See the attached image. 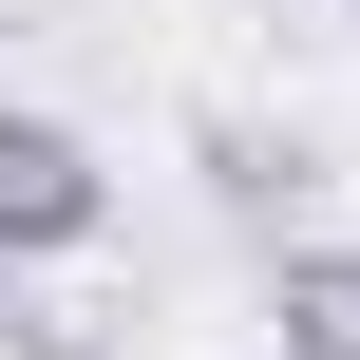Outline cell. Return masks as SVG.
I'll return each instance as SVG.
<instances>
[{
	"label": "cell",
	"mask_w": 360,
	"mask_h": 360,
	"mask_svg": "<svg viewBox=\"0 0 360 360\" xmlns=\"http://www.w3.org/2000/svg\"><path fill=\"white\" fill-rule=\"evenodd\" d=\"M95 228H114L95 133H76V114H38V95H0V266H76Z\"/></svg>",
	"instance_id": "6da1fadb"
},
{
	"label": "cell",
	"mask_w": 360,
	"mask_h": 360,
	"mask_svg": "<svg viewBox=\"0 0 360 360\" xmlns=\"http://www.w3.org/2000/svg\"><path fill=\"white\" fill-rule=\"evenodd\" d=\"M266 360H360V247H266Z\"/></svg>",
	"instance_id": "7a4b0ae2"
},
{
	"label": "cell",
	"mask_w": 360,
	"mask_h": 360,
	"mask_svg": "<svg viewBox=\"0 0 360 360\" xmlns=\"http://www.w3.org/2000/svg\"><path fill=\"white\" fill-rule=\"evenodd\" d=\"M209 190H228L247 228H285V209H304V133H247V114H209Z\"/></svg>",
	"instance_id": "3957f363"
},
{
	"label": "cell",
	"mask_w": 360,
	"mask_h": 360,
	"mask_svg": "<svg viewBox=\"0 0 360 360\" xmlns=\"http://www.w3.org/2000/svg\"><path fill=\"white\" fill-rule=\"evenodd\" d=\"M0 342H38V323H19V266H0Z\"/></svg>",
	"instance_id": "277c9868"
}]
</instances>
